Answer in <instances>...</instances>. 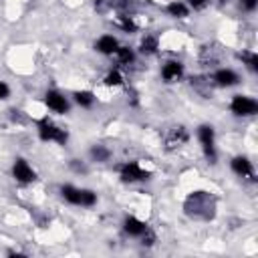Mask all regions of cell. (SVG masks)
<instances>
[{
    "label": "cell",
    "instance_id": "1",
    "mask_svg": "<svg viewBox=\"0 0 258 258\" xmlns=\"http://www.w3.org/2000/svg\"><path fill=\"white\" fill-rule=\"evenodd\" d=\"M218 204L214 200V196L210 191L204 189H196L191 191L185 202H183V212L185 216H189L191 220H202V222H210L216 216Z\"/></svg>",
    "mask_w": 258,
    "mask_h": 258
},
{
    "label": "cell",
    "instance_id": "26",
    "mask_svg": "<svg viewBox=\"0 0 258 258\" xmlns=\"http://www.w3.org/2000/svg\"><path fill=\"white\" fill-rule=\"evenodd\" d=\"M10 97H12V87H10V83L4 81V79H0V103L10 101Z\"/></svg>",
    "mask_w": 258,
    "mask_h": 258
},
{
    "label": "cell",
    "instance_id": "8",
    "mask_svg": "<svg viewBox=\"0 0 258 258\" xmlns=\"http://www.w3.org/2000/svg\"><path fill=\"white\" fill-rule=\"evenodd\" d=\"M187 75V67L181 58L177 56H171V58H165L161 64H159V79L165 83V85H175L179 81H183Z\"/></svg>",
    "mask_w": 258,
    "mask_h": 258
},
{
    "label": "cell",
    "instance_id": "18",
    "mask_svg": "<svg viewBox=\"0 0 258 258\" xmlns=\"http://www.w3.org/2000/svg\"><path fill=\"white\" fill-rule=\"evenodd\" d=\"M113 24L123 34H135V32H139V22L135 20V16L131 12H117V16L113 18Z\"/></svg>",
    "mask_w": 258,
    "mask_h": 258
},
{
    "label": "cell",
    "instance_id": "2",
    "mask_svg": "<svg viewBox=\"0 0 258 258\" xmlns=\"http://www.w3.org/2000/svg\"><path fill=\"white\" fill-rule=\"evenodd\" d=\"M36 135H38V139L42 143H54L58 147H64L69 143V139H71L69 129L62 127L60 123L52 121L48 115H44V117H40L36 121Z\"/></svg>",
    "mask_w": 258,
    "mask_h": 258
},
{
    "label": "cell",
    "instance_id": "9",
    "mask_svg": "<svg viewBox=\"0 0 258 258\" xmlns=\"http://www.w3.org/2000/svg\"><path fill=\"white\" fill-rule=\"evenodd\" d=\"M208 83L218 87V89H234L242 83V75L234 69V67H216L210 75H208Z\"/></svg>",
    "mask_w": 258,
    "mask_h": 258
},
{
    "label": "cell",
    "instance_id": "7",
    "mask_svg": "<svg viewBox=\"0 0 258 258\" xmlns=\"http://www.w3.org/2000/svg\"><path fill=\"white\" fill-rule=\"evenodd\" d=\"M10 175L16 183L20 185H32L36 179H38V171L36 167L26 159V157H14L12 163H10Z\"/></svg>",
    "mask_w": 258,
    "mask_h": 258
},
{
    "label": "cell",
    "instance_id": "23",
    "mask_svg": "<svg viewBox=\"0 0 258 258\" xmlns=\"http://www.w3.org/2000/svg\"><path fill=\"white\" fill-rule=\"evenodd\" d=\"M99 204V194L93 187H85L81 185V194H79V208L83 210H91Z\"/></svg>",
    "mask_w": 258,
    "mask_h": 258
},
{
    "label": "cell",
    "instance_id": "4",
    "mask_svg": "<svg viewBox=\"0 0 258 258\" xmlns=\"http://www.w3.org/2000/svg\"><path fill=\"white\" fill-rule=\"evenodd\" d=\"M115 171L119 175V181L125 185H135V183H143L151 177V171L137 159H125L121 163L115 165Z\"/></svg>",
    "mask_w": 258,
    "mask_h": 258
},
{
    "label": "cell",
    "instance_id": "25",
    "mask_svg": "<svg viewBox=\"0 0 258 258\" xmlns=\"http://www.w3.org/2000/svg\"><path fill=\"white\" fill-rule=\"evenodd\" d=\"M238 8L246 14H254L258 8V0H238Z\"/></svg>",
    "mask_w": 258,
    "mask_h": 258
},
{
    "label": "cell",
    "instance_id": "3",
    "mask_svg": "<svg viewBox=\"0 0 258 258\" xmlns=\"http://www.w3.org/2000/svg\"><path fill=\"white\" fill-rule=\"evenodd\" d=\"M196 139L200 145V151L208 163L218 161V131L212 123H200L196 127Z\"/></svg>",
    "mask_w": 258,
    "mask_h": 258
},
{
    "label": "cell",
    "instance_id": "11",
    "mask_svg": "<svg viewBox=\"0 0 258 258\" xmlns=\"http://www.w3.org/2000/svg\"><path fill=\"white\" fill-rule=\"evenodd\" d=\"M189 139H191L189 129L179 123V125H173L171 129H167V135H165L163 143H165V149L167 151H177V149L185 147L189 143Z\"/></svg>",
    "mask_w": 258,
    "mask_h": 258
},
{
    "label": "cell",
    "instance_id": "28",
    "mask_svg": "<svg viewBox=\"0 0 258 258\" xmlns=\"http://www.w3.org/2000/svg\"><path fill=\"white\" fill-rule=\"evenodd\" d=\"M212 2H216V4H220V6H228V4H232L234 0H212Z\"/></svg>",
    "mask_w": 258,
    "mask_h": 258
},
{
    "label": "cell",
    "instance_id": "20",
    "mask_svg": "<svg viewBox=\"0 0 258 258\" xmlns=\"http://www.w3.org/2000/svg\"><path fill=\"white\" fill-rule=\"evenodd\" d=\"M101 83H103V87H105V89L115 91V89L125 87V85H127V79H125L123 69H119V67H111V69H109V71L103 75Z\"/></svg>",
    "mask_w": 258,
    "mask_h": 258
},
{
    "label": "cell",
    "instance_id": "5",
    "mask_svg": "<svg viewBox=\"0 0 258 258\" xmlns=\"http://www.w3.org/2000/svg\"><path fill=\"white\" fill-rule=\"evenodd\" d=\"M42 107L56 117H64L73 111L75 105H73L69 93H64L60 89H46L42 93Z\"/></svg>",
    "mask_w": 258,
    "mask_h": 258
},
{
    "label": "cell",
    "instance_id": "16",
    "mask_svg": "<svg viewBox=\"0 0 258 258\" xmlns=\"http://www.w3.org/2000/svg\"><path fill=\"white\" fill-rule=\"evenodd\" d=\"M69 95H71L73 105L79 107V109H85V111L93 109V107L99 103V95H97L95 91H91V89H75V91L69 93Z\"/></svg>",
    "mask_w": 258,
    "mask_h": 258
},
{
    "label": "cell",
    "instance_id": "10",
    "mask_svg": "<svg viewBox=\"0 0 258 258\" xmlns=\"http://www.w3.org/2000/svg\"><path fill=\"white\" fill-rule=\"evenodd\" d=\"M228 167H230V171H232L236 177H240V179H254V175H256L254 161H252L246 153H236V155H232L230 161H228Z\"/></svg>",
    "mask_w": 258,
    "mask_h": 258
},
{
    "label": "cell",
    "instance_id": "6",
    "mask_svg": "<svg viewBox=\"0 0 258 258\" xmlns=\"http://www.w3.org/2000/svg\"><path fill=\"white\" fill-rule=\"evenodd\" d=\"M228 111L238 119H250L258 113V101L248 93H234L228 101Z\"/></svg>",
    "mask_w": 258,
    "mask_h": 258
},
{
    "label": "cell",
    "instance_id": "15",
    "mask_svg": "<svg viewBox=\"0 0 258 258\" xmlns=\"http://www.w3.org/2000/svg\"><path fill=\"white\" fill-rule=\"evenodd\" d=\"M111 58L117 62L115 67H119V69H129V67H133V64L137 62L139 54H137L135 46H131V44H123V42H121Z\"/></svg>",
    "mask_w": 258,
    "mask_h": 258
},
{
    "label": "cell",
    "instance_id": "21",
    "mask_svg": "<svg viewBox=\"0 0 258 258\" xmlns=\"http://www.w3.org/2000/svg\"><path fill=\"white\" fill-rule=\"evenodd\" d=\"M79 194H81V185H75V183H62L58 187L60 200L73 208H79Z\"/></svg>",
    "mask_w": 258,
    "mask_h": 258
},
{
    "label": "cell",
    "instance_id": "22",
    "mask_svg": "<svg viewBox=\"0 0 258 258\" xmlns=\"http://www.w3.org/2000/svg\"><path fill=\"white\" fill-rule=\"evenodd\" d=\"M238 56H240V60H242V67H244L248 73H252V75L258 73V54H256L254 48H242V50L238 52Z\"/></svg>",
    "mask_w": 258,
    "mask_h": 258
},
{
    "label": "cell",
    "instance_id": "17",
    "mask_svg": "<svg viewBox=\"0 0 258 258\" xmlns=\"http://www.w3.org/2000/svg\"><path fill=\"white\" fill-rule=\"evenodd\" d=\"M163 12L171 20H187L189 14H191V10L185 4V0H167L163 4Z\"/></svg>",
    "mask_w": 258,
    "mask_h": 258
},
{
    "label": "cell",
    "instance_id": "24",
    "mask_svg": "<svg viewBox=\"0 0 258 258\" xmlns=\"http://www.w3.org/2000/svg\"><path fill=\"white\" fill-rule=\"evenodd\" d=\"M185 4L189 6L191 12H204V10H208L214 2H212V0H185Z\"/></svg>",
    "mask_w": 258,
    "mask_h": 258
},
{
    "label": "cell",
    "instance_id": "13",
    "mask_svg": "<svg viewBox=\"0 0 258 258\" xmlns=\"http://www.w3.org/2000/svg\"><path fill=\"white\" fill-rule=\"evenodd\" d=\"M161 36L159 34H153V32H143L139 36V42L135 46L137 54L139 56H155L161 52Z\"/></svg>",
    "mask_w": 258,
    "mask_h": 258
},
{
    "label": "cell",
    "instance_id": "12",
    "mask_svg": "<svg viewBox=\"0 0 258 258\" xmlns=\"http://www.w3.org/2000/svg\"><path fill=\"white\" fill-rule=\"evenodd\" d=\"M119 44H121V40H119L117 34H113V32H103V34H99V36L95 38L93 50H95L97 54L105 56V58H111V56L115 54V50H117Z\"/></svg>",
    "mask_w": 258,
    "mask_h": 258
},
{
    "label": "cell",
    "instance_id": "14",
    "mask_svg": "<svg viewBox=\"0 0 258 258\" xmlns=\"http://www.w3.org/2000/svg\"><path fill=\"white\" fill-rule=\"evenodd\" d=\"M147 228H149V224H147L143 218L135 216V214H127V216H123V220H121V230H123L125 236H129V238H139L141 234H145Z\"/></svg>",
    "mask_w": 258,
    "mask_h": 258
},
{
    "label": "cell",
    "instance_id": "19",
    "mask_svg": "<svg viewBox=\"0 0 258 258\" xmlns=\"http://www.w3.org/2000/svg\"><path fill=\"white\" fill-rule=\"evenodd\" d=\"M89 155V161L91 163H97V165H103V163H109L113 159V149L105 143H93L87 151Z\"/></svg>",
    "mask_w": 258,
    "mask_h": 258
},
{
    "label": "cell",
    "instance_id": "27",
    "mask_svg": "<svg viewBox=\"0 0 258 258\" xmlns=\"http://www.w3.org/2000/svg\"><path fill=\"white\" fill-rule=\"evenodd\" d=\"M69 163L73 165V169H75L77 173H87V171H89V167H87V161H85V159H71Z\"/></svg>",
    "mask_w": 258,
    "mask_h": 258
}]
</instances>
